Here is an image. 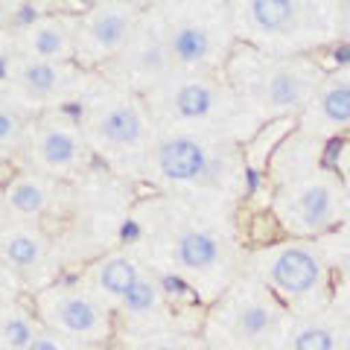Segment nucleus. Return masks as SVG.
Instances as JSON below:
<instances>
[{"label":"nucleus","mask_w":350,"mask_h":350,"mask_svg":"<svg viewBox=\"0 0 350 350\" xmlns=\"http://www.w3.org/2000/svg\"><path fill=\"white\" fill-rule=\"evenodd\" d=\"M286 327V312L269 289H231L207 321V342L216 350H271Z\"/></svg>","instance_id":"obj_4"},{"label":"nucleus","mask_w":350,"mask_h":350,"mask_svg":"<svg viewBox=\"0 0 350 350\" xmlns=\"http://www.w3.org/2000/svg\"><path fill=\"white\" fill-rule=\"evenodd\" d=\"M149 172L167 187H202L219 190L228 187L239 172V155L228 140L211 131H167L152 144Z\"/></svg>","instance_id":"obj_1"},{"label":"nucleus","mask_w":350,"mask_h":350,"mask_svg":"<svg viewBox=\"0 0 350 350\" xmlns=\"http://www.w3.org/2000/svg\"><path fill=\"white\" fill-rule=\"evenodd\" d=\"M342 207H345V196L333 175L304 172L278 187L275 202H271V213L289 234L315 237L338 222Z\"/></svg>","instance_id":"obj_7"},{"label":"nucleus","mask_w":350,"mask_h":350,"mask_svg":"<svg viewBox=\"0 0 350 350\" xmlns=\"http://www.w3.org/2000/svg\"><path fill=\"white\" fill-rule=\"evenodd\" d=\"M254 271L275 298L292 306L315 304L327 292V269L321 257L304 243H280L254 257Z\"/></svg>","instance_id":"obj_9"},{"label":"nucleus","mask_w":350,"mask_h":350,"mask_svg":"<svg viewBox=\"0 0 350 350\" xmlns=\"http://www.w3.org/2000/svg\"><path fill=\"white\" fill-rule=\"evenodd\" d=\"M47 254H50V239L32 222H12L3 228V237H0L3 271H15V275L36 271L38 266H44Z\"/></svg>","instance_id":"obj_17"},{"label":"nucleus","mask_w":350,"mask_h":350,"mask_svg":"<svg viewBox=\"0 0 350 350\" xmlns=\"http://www.w3.org/2000/svg\"><path fill=\"white\" fill-rule=\"evenodd\" d=\"M29 350H70V347H68V338H62L59 333L44 330V333H38V338L32 342Z\"/></svg>","instance_id":"obj_26"},{"label":"nucleus","mask_w":350,"mask_h":350,"mask_svg":"<svg viewBox=\"0 0 350 350\" xmlns=\"http://www.w3.org/2000/svg\"><path fill=\"white\" fill-rule=\"evenodd\" d=\"M21 100L29 105H47L53 100H62L73 85V70L70 64H56V62H38V59H18L15 68V82Z\"/></svg>","instance_id":"obj_16"},{"label":"nucleus","mask_w":350,"mask_h":350,"mask_svg":"<svg viewBox=\"0 0 350 350\" xmlns=\"http://www.w3.org/2000/svg\"><path fill=\"white\" fill-rule=\"evenodd\" d=\"M27 131L29 123L18 111V103L3 100V105H0V149H3V158H9L27 144Z\"/></svg>","instance_id":"obj_24"},{"label":"nucleus","mask_w":350,"mask_h":350,"mask_svg":"<svg viewBox=\"0 0 350 350\" xmlns=\"http://www.w3.org/2000/svg\"><path fill=\"white\" fill-rule=\"evenodd\" d=\"M140 18L144 9L137 3H120V0L94 3L88 12H82L76 27V64L96 68L114 62L135 36Z\"/></svg>","instance_id":"obj_10"},{"label":"nucleus","mask_w":350,"mask_h":350,"mask_svg":"<svg viewBox=\"0 0 350 350\" xmlns=\"http://www.w3.org/2000/svg\"><path fill=\"white\" fill-rule=\"evenodd\" d=\"M111 64H114V79L126 85L131 82V91L135 94H146L152 85H158L170 73H175L163 15L146 9L135 36L126 44V50Z\"/></svg>","instance_id":"obj_12"},{"label":"nucleus","mask_w":350,"mask_h":350,"mask_svg":"<svg viewBox=\"0 0 350 350\" xmlns=\"http://www.w3.org/2000/svg\"><path fill=\"white\" fill-rule=\"evenodd\" d=\"M336 82H338V85H345V88H347V91H350V64H347V68H345L342 73H338V76H336Z\"/></svg>","instance_id":"obj_28"},{"label":"nucleus","mask_w":350,"mask_h":350,"mask_svg":"<svg viewBox=\"0 0 350 350\" xmlns=\"http://www.w3.org/2000/svg\"><path fill=\"white\" fill-rule=\"evenodd\" d=\"M152 120L163 126H207L234 108V91L213 73H170L144 94Z\"/></svg>","instance_id":"obj_5"},{"label":"nucleus","mask_w":350,"mask_h":350,"mask_svg":"<svg viewBox=\"0 0 350 350\" xmlns=\"http://www.w3.org/2000/svg\"><path fill=\"white\" fill-rule=\"evenodd\" d=\"M163 15L170 56L181 73H213L228 56V24L204 6H170Z\"/></svg>","instance_id":"obj_8"},{"label":"nucleus","mask_w":350,"mask_h":350,"mask_svg":"<svg viewBox=\"0 0 350 350\" xmlns=\"http://www.w3.org/2000/svg\"><path fill=\"white\" fill-rule=\"evenodd\" d=\"M163 310V289L158 280L152 278H144L137 283L135 289H131L129 298L120 304V312L126 315V319H135V321H144V319H152V315H158Z\"/></svg>","instance_id":"obj_23"},{"label":"nucleus","mask_w":350,"mask_h":350,"mask_svg":"<svg viewBox=\"0 0 350 350\" xmlns=\"http://www.w3.org/2000/svg\"><path fill=\"white\" fill-rule=\"evenodd\" d=\"M338 36L350 41V3L338 6Z\"/></svg>","instance_id":"obj_27"},{"label":"nucleus","mask_w":350,"mask_h":350,"mask_svg":"<svg viewBox=\"0 0 350 350\" xmlns=\"http://www.w3.org/2000/svg\"><path fill=\"white\" fill-rule=\"evenodd\" d=\"M24 149L38 172L70 175L85 163L91 146H88L85 135L73 120L53 111V114H44L29 123Z\"/></svg>","instance_id":"obj_13"},{"label":"nucleus","mask_w":350,"mask_h":350,"mask_svg":"<svg viewBox=\"0 0 350 350\" xmlns=\"http://www.w3.org/2000/svg\"><path fill=\"white\" fill-rule=\"evenodd\" d=\"M76 27H79V18L41 15L36 24L24 29H12V38L18 44L21 56L70 64L76 62Z\"/></svg>","instance_id":"obj_15"},{"label":"nucleus","mask_w":350,"mask_h":350,"mask_svg":"<svg viewBox=\"0 0 350 350\" xmlns=\"http://www.w3.org/2000/svg\"><path fill=\"white\" fill-rule=\"evenodd\" d=\"M82 135L88 146L117 167L149 161L152 152V114L140 94L129 88H111L91 100L85 111Z\"/></svg>","instance_id":"obj_2"},{"label":"nucleus","mask_w":350,"mask_h":350,"mask_svg":"<svg viewBox=\"0 0 350 350\" xmlns=\"http://www.w3.org/2000/svg\"><path fill=\"white\" fill-rule=\"evenodd\" d=\"M36 315L47 324L50 333L76 342H105L111 336V312L91 292L53 286L38 292Z\"/></svg>","instance_id":"obj_11"},{"label":"nucleus","mask_w":350,"mask_h":350,"mask_svg":"<svg viewBox=\"0 0 350 350\" xmlns=\"http://www.w3.org/2000/svg\"><path fill=\"white\" fill-rule=\"evenodd\" d=\"M234 9L237 29L266 47H306L338 36V6L301 0H248Z\"/></svg>","instance_id":"obj_3"},{"label":"nucleus","mask_w":350,"mask_h":350,"mask_svg":"<svg viewBox=\"0 0 350 350\" xmlns=\"http://www.w3.org/2000/svg\"><path fill=\"white\" fill-rule=\"evenodd\" d=\"M170 260L184 280L196 283V286H207V283H216L222 278L225 243L211 228L181 225L170 239Z\"/></svg>","instance_id":"obj_14"},{"label":"nucleus","mask_w":350,"mask_h":350,"mask_svg":"<svg viewBox=\"0 0 350 350\" xmlns=\"http://www.w3.org/2000/svg\"><path fill=\"white\" fill-rule=\"evenodd\" d=\"M298 126L295 117H280V120H269L262 129H257L254 140L245 149V163L251 170H262L269 163V158L275 155V149L280 146V140L289 135V129Z\"/></svg>","instance_id":"obj_22"},{"label":"nucleus","mask_w":350,"mask_h":350,"mask_svg":"<svg viewBox=\"0 0 350 350\" xmlns=\"http://www.w3.org/2000/svg\"><path fill=\"white\" fill-rule=\"evenodd\" d=\"M338 330L327 324H306L301 330H295L289 338V350H338L342 342H338Z\"/></svg>","instance_id":"obj_25"},{"label":"nucleus","mask_w":350,"mask_h":350,"mask_svg":"<svg viewBox=\"0 0 350 350\" xmlns=\"http://www.w3.org/2000/svg\"><path fill=\"white\" fill-rule=\"evenodd\" d=\"M144 280V271H140L137 260L129 254H108L103 260L94 262L91 269V295L100 298L105 306H114L120 310L131 289Z\"/></svg>","instance_id":"obj_18"},{"label":"nucleus","mask_w":350,"mask_h":350,"mask_svg":"<svg viewBox=\"0 0 350 350\" xmlns=\"http://www.w3.org/2000/svg\"><path fill=\"white\" fill-rule=\"evenodd\" d=\"M53 202L50 181L41 172H24L12 178L3 190V211L12 213L18 222H36L47 213Z\"/></svg>","instance_id":"obj_20"},{"label":"nucleus","mask_w":350,"mask_h":350,"mask_svg":"<svg viewBox=\"0 0 350 350\" xmlns=\"http://www.w3.org/2000/svg\"><path fill=\"white\" fill-rule=\"evenodd\" d=\"M324 85L319 64L301 56H269L243 76V96L269 120L298 117Z\"/></svg>","instance_id":"obj_6"},{"label":"nucleus","mask_w":350,"mask_h":350,"mask_svg":"<svg viewBox=\"0 0 350 350\" xmlns=\"http://www.w3.org/2000/svg\"><path fill=\"white\" fill-rule=\"evenodd\" d=\"M38 321L36 312L27 310L24 304L3 301V312H0V350H29L32 342L38 338Z\"/></svg>","instance_id":"obj_21"},{"label":"nucleus","mask_w":350,"mask_h":350,"mask_svg":"<svg viewBox=\"0 0 350 350\" xmlns=\"http://www.w3.org/2000/svg\"><path fill=\"white\" fill-rule=\"evenodd\" d=\"M301 117H304L301 129L310 131V135H315V131L347 129L350 126V91L345 85H338L336 79H327Z\"/></svg>","instance_id":"obj_19"}]
</instances>
